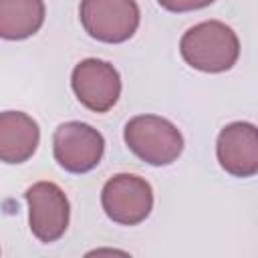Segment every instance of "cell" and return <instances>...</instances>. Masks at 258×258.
Wrapping results in <instances>:
<instances>
[{"label":"cell","mask_w":258,"mask_h":258,"mask_svg":"<svg viewBox=\"0 0 258 258\" xmlns=\"http://www.w3.org/2000/svg\"><path fill=\"white\" fill-rule=\"evenodd\" d=\"M216 0H157V4L173 14H181V12H191V10H200L206 8L210 4H214Z\"/></svg>","instance_id":"11"},{"label":"cell","mask_w":258,"mask_h":258,"mask_svg":"<svg viewBox=\"0 0 258 258\" xmlns=\"http://www.w3.org/2000/svg\"><path fill=\"white\" fill-rule=\"evenodd\" d=\"M127 147L149 165H169L183 151L181 131L165 117L137 115L123 129Z\"/></svg>","instance_id":"2"},{"label":"cell","mask_w":258,"mask_h":258,"mask_svg":"<svg viewBox=\"0 0 258 258\" xmlns=\"http://www.w3.org/2000/svg\"><path fill=\"white\" fill-rule=\"evenodd\" d=\"M183 60L202 73L230 71L240 56L236 32L220 20H204L183 32L179 40Z\"/></svg>","instance_id":"1"},{"label":"cell","mask_w":258,"mask_h":258,"mask_svg":"<svg viewBox=\"0 0 258 258\" xmlns=\"http://www.w3.org/2000/svg\"><path fill=\"white\" fill-rule=\"evenodd\" d=\"M52 153L64 171L87 173L99 165L105 153V139L89 123L67 121L54 129Z\"/></svg>","instance_id":"5"},{"label":"cell","mask_w":258,"mask_h":258,"mask_svg":"<svg viewBox=\"0 0 258 258\" xmlns=\"http://www.w3.org/2000/svg\"><path fill=\"white\" fill-rule=\"evenodd\" d=\"M40 143L38 123L22 111L0 113V161L24 163L28 161Z\"/></svg>","instance_id":"9"},{"label":"cell","mask_w":258,"mask_h":258,"mask_svg":"<svg viewBox=\"0 0 258 258\" xmlns=\"http://www.w3.org/2000/svg\"><path fill=\"white\" fill-rule=\"evenodd\" d=\"M71 87L79 103L93 113H107L121 97L119 71L101 58L81 60L71 75Z\"/></svg>","instance_id":"7"},{"label":"cell","mask_w":258,"mask_h":258,"mask_svg":"<svg viewBox=\"0 0 258 258\" xmlns=\"http://www.w3.org/2000/svg\"><path fill=\"white\" fill-rule=\"evenodd\" d=\"M101 206L115 224L137 226L153 210L151 183L135 173H117L103 185Z\"/></svg>","instance_id":"4"},{"label":"cell","mask_w":258,"mask_h":258,"mask_svg":"<svg viewBox=\"0 0 258 258\" xmlns=\"http://www.w3.org/2000/svg\"><path fill=\"white\" fill-rule=\"evenodd\" d=\"M24 198L28 204V226L32 236L42 244L56 242L67 232L71 220L67 194L52 181H36L26 189Z\"/></svg>","instance_id":"6"},{"label":"cell","mask_w":258,"mask_h":258,"mask_svg":"<svg viewBox=\"0 0 258 258\" xmlns=\"http://www.w3.org/2000/svg\"><path fill=\"white\" fill-rule=\"evenodd\" d=\"M44 14L42 0H0V38L24 40L36 34Z\"/></svg>","instance_id":"10"},{"label":"cell","mask_w":258,"mask_h":258,"mask_svg":"<svg viewBox=\"0 0 258 258\" xmlns=\"http://www.w3.org/2000/svg\"><path fill=\"white\" fill-rule=\"evenodd\" d=\"M216 155L222 169L234 177L258 173V131L252 123L234 121L226 125L216 141Z\"/></svg>","instance_id":"8"},{"label":"cell","mask_w":258,"mask_h":258,"mask_svg":"<svg viewBox=\"0 0 258 258\" xmlns=\"http://www.w3.org/2000/svg\"><path fill=\"white\" fill-rule=\"evenodd\" d=\"M79 16L85 32L107 44L129 40L141 20L135 0H81Z\"/></svg>","instance_id":"3"}]
</instances>
